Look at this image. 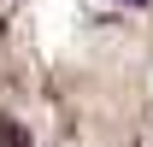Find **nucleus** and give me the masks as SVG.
<instances>
[{
	"instance_id": "obj_1",
	"label": "nucleus",
	"mask_w": 153,
	"mask_h": 147,
	"mask_svg": "<svg viewBox=\"0 0 153 147\" xmlns=\"http://www.w3.org/2000/svg\"><path fill=\"white\" fill-rule=\"evenodd\" d=\"M0 147H30V129L24 124H0Z\"/></svg>"
},
{
	"instance_id": "obj_2",
	"label": "nucleus",
	"mask_w": 153,
	"mask_h": 147,
	"mask_svg": "<svg viewBox=\"0 0 153 147\" xmlns=\"http://www.w3.org/2000/svg\"><path fill=\"white\" fill-rule=\"evenodd\" d=\"M112 6H130V12H147L153 0H112Z\"/></svg>"
}]
</instances>
